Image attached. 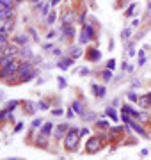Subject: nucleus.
Returning a JSON list of instances; mask_svg holds the SVG:
<instances>
[{"instance_id":"49","label":"nucleus","mask_w":151,"mask_h":160,"mask_svg":"<svg viewBox=\"0 0 151 160\" xmlns=\"http://www.w3.org/2000/svg\"><path fill=\"white\" fill-rule=\"evenodd\" d=\"M139 25H141V20H139V18H135V20L131 21V27H139Z\"/></svg>"},{"instance_id":"53","label":"nucleus","mask_w":151,"mask_h":160,"mask_svg":"<svg viewBox=\"0 0 151 160\" xmlns=\"http://www.w3.org/2000/svg\"><path fill=\"white\" fill-rule=\"evenodd\" d=\"M144 62H146V55H144V57H139V66H144Z\"/></svg>"},{"instance_id":"20","label":"nucleus","mask_w":151,"mask_h":160,"mask_svg":"<svg viewBox=\"0 0 151 160\" xmlns=\"http://www.w3.org/2000/svg\"><path fill=\"white\" fill-rule=\"evenodd\" d=\"M137 121H139L141 125H148V123H151V112L149 110H142L141 108V114H139V117H137Z\"/></svg>"},{"instance_id":"46","label":"nucleus","mask_w":151,"mask_h":160,"mask_svg":"<svg viewBox=\"0 0 151 160\" xmlns=\"http://www.w3.org/2000/svg\"><path fill=\"white\" fill-rule=\"evenodd\" d=\"M52 53H53L55 57H59V59H60V57H62V52H60L59 48H53V50H52Z\"/></svg>"},{"instance_id":"54","label":"nucleus","mask_w":151,"mask_h":160,"mask_svg":"<svg viewBox=\"0 0 151 160\" xmlns=\"http://www.w3.org/2000/svg\"><path fill=\"white\" fill-rule=\"evenodd\" d=\"M91 71H89V68H84V69H82L80 71V75H89Z\"/></svg>"},{"instance_id":"60","label":"nucleus","mask_w":151,"mask_h":160,"mask_svg":"<svg viewBox=\"0 0 151 160\" xmlns=\"http://www.w3.org/2000/svg\"><path fill=\"white\" fill-rule=\"evenodd\" d=\"M20 2H23V0H14V4H20Z\"/></svg>"},{"instance_id":"7","label":"nucleus","mask_w":151,"mask_h":160,"mask_svg":"<svg viewBox=\"0 0 151 160\" xmlns=\"http://www.w3.org/2000/svg\"><path fill=\"white\" fill-rule=\"evenodd\" d=\"M60 20H62V25H73L75 20H77V12H75L73 9H66L64 12H62Z\"/></svg>"},{"instance_id":"31","label":"nucleus","mask_w":151,"mask_h":160,"mask_svg":"<svg viewBox=\"0 0 151 160\" xmlns=\"http://www.w3.org/2000/svg\"><path fill=\"white\" fill-rule=\"evenodd\" d=\"M38 108H39V110H50V103H48L46 100H39V101H38Z\"/></svg>"},{"instance_id":"15","label":"nucleus","mask_w":151,"mask_h":160,"mask_svg":"<svg viewBox=\"0 0 151 160\" xmlns=\"http://www.w3.org/2000/svg\"><path fill=\"white\" fill-rule=\"evenodd\" d=\"M25 59V61H30V59H34V52H32V48H30L29 44H25V46H20V52H18Z\"/></svg>"},{"instance_id":"59","label":"nucleus","mask_w":151,"mask_h":160,"mask_svg":"<svg viewBox=\"0 0 151 160\" xmlns=\"http://www.w3.org/2000/svg\"><path fill=\"white\" fill-rule=\"evenodd\" d=\"M148 9L151 11V0H149V2H148Z\"/></svg>"},{"instance_id":"34","label":"nucleus","mask_w":151,"mask_h":160,"mask_svg":"<svg viewBox=\"0 0 151 160\" xmlns=\"http://www.w3.org/2000/svg\"><path fill=\"white\" fill-rule=\"evenodd\" d=\"M126 96H128V100H130L131 103H137V101H139V94H137L135 91H130Z\"/></svg>"},{"instance_id":"5","label":"nucleus","mask_w":151,"mask_h":160,"mask_svg":"<svg viewBox=\"0 0 151 160\" xmlns=\"http://www.w3.org/2000/svg\"><path fill=\"white\" fill-rule=\"evenodd\" d=\"M70 130H71V125H68V123H59L57 126L53 128L52 137H53V140L60 142V140H64V137L68 135V132H70Z\"/></svg>"},{"instance_id":"42","label":"nucleus","mask_w":151,"mask_h":160,"mask_svg":"<svg viewBox=\"0 0 151 160\" xmlns=\"http://www.w3.org/2000/svg\"><path fill=\"white\" fill-rule=\"evenodd\" d=\"M57 80H59V89H64V87H66V78H64V76H59V78H57Z\"/></svg>"},{"instance_id":"16","label":"nucleus","mask_w":151,"mask_h":160,"mask_svg":"<svg viewBox=\"0 0 151 160\" xmlns=\"http://www.w3.org/2000/svg\"><path fill=\"white\" fill-rule=\"evenodd\" d=\"M85 57L89 59L91 62H98L101 59V52L98 48H91V50H87V55H85Z\"/></svg>"},{"instance_id":"24","label":"nucleus","mask_w":151,"mask_h":160,"mask_svg":"<svg viewBox=\"0 0 151 160\" xmlns=\"http://www.w3.org/2000/svg\"><path fill=\"white\" fill-rule=\"evenodd\" d=\"M0 121H2V123H9V121H13V112L7 110V108H0Z\"/></svg>"},{"instance_id":"33","label":"nucleus","mask_w":151,"mask_h":160,"mask_svg":"<svg viewBox=\"0 0 151 160\" xmlns=\"http://www.w3.org/2000/svg\"><path fill=\"white\" fill-rule=\"evenodd\" d=\"M9 32H5L2 27H0V41H4V43H9Z\"/></svg>"},{"instance_id":"47","label":"nucleus","mask_w":151,"mask_h":160,"mask_svg":"<svg viewBox=\"0 0 151 160\" xmlns=\"http://www.w3.org/2000/svg\"><path fill=\"white\" fill-rule=\"evenodd\" d=\"M30 36H32L36 41H39V37H38V32H36V29H30Z\"/></svg>"},{"instance_id":"37","label":"nucleus","mask_w":151,"mask_h":160,"mask_svg":"<svg viewBox=\"0 0 151 160\" xmlns=\"http://www.w3.org/2000/svg\"><path fill=\"white\" fill-rule=\"evenodd\" d=\"M52 114H53L55 117H59V116H64V114H66V110H64V108H53V110H52Z\"/></svg>"},{"instance_id":"13","label":"nucleus","mask_w":151,"mask_h":160,"mask_svg":"<svg viewBox=\"0 0 151 160\" xmlns=\"http://www.w3.org/2000/svg\"><path fill=\"white\" fill-rule=\"evenodd\" d=\"M52 7H53V5H52L50 0H45V2L39 5V16L41 18H46V16L52 12Z\"/></svg>"},{"instance_id":"44","label":"nucleus","mask_w":151,"mask_h":160,"mask_svg":"<svg viewBox=\"0 0 151 160\" xmlns=\"http://www.w3.org/2000/svg\"><path fill=\"white\" fill-rule=\"evenodd\" d=\"M21 130H23V123H21V121H16V126H14V132L18 133V132H21Z\"/></svg>"},{"instance_id":"35","label":"nucleus","mask_w":151,"mask_h":160,"mask_svg":"<svg viewBox=\"0 0 151 160\" xmlns=\"http://www.w3.org/2000/svg\"><path fill=\"white\" fill-rule=\"evenodd\" d=\"M101 78H103L105 82H109V80H112V71H110V69H105V71L101 73Z\"/></svg>"},{"instance_id":"9","label":"nucleus","mask_w":151,"mask_h":160,"mask_svg":"<svg viewBox=\"0 0 151 160\" xmlns=\"http://www.w3.org/2000/svg\"><path fill=\"white\" fill-rule=\"evenodd\" d=\"M121 112H124V114L131 116L133 119H137V117H139V114H141V110H139V108H135L133 105H130V103H123V107H121Z\"/></svg>"},{"instance_id":"51","label":"nucleus","mask_w":151,"mask_h":160,"mask_svg":"<svg viewBox=\"0 0 151 160\" xmlns=\"http://www.w3.org/2000/svg\"><path fill=\"white\" fill-rule=\"evenodd\" d=\"M9 43H4V41H0V52H4L5 50V46H7Z\"/></svg>"},{"instance_id":"2","label":"nucleus","mask_w":151,"mask_h":160,"mask_svg":"<svg viewBox=\"0 0 151 160\" xmlns=\"http://www.w3.org/2000/svg\"><path fill=\"white\" fill-rule=\"evenodd\" d=\"M103 148H105V140L101 137H98L96 133H92V135L87 137V140H85V153H89V155L100 153Z\"/></svg>"},{"instance_id":"52","label":"nucleus","mask_w":151,"mask_h":160,"mask_svg":"<svg viewBox=\"0 0 151 160\" xmlns=\"http://www.w3.org/2000/svg\"><path fill=\"white\" fill-rule=\"evenodd\" d=\"M43 48H45V50H53V44H52V43H46Z\"/></svg>"},{"instance_id":"61","label":"nucleus","mask_w":151,"mask_h":160,"mask_svg":"<svg viewBox=\"0 0 151 160\" xmlns=\"http://www.w3.org/2000/svg\"><path fill=\"white\" fill-rule=\"evenodd\" d=\"M0 82H2V78H0Z\"/></svg>"},{"instance_id":"30","label":"nucleus","mask_w":151,"mask_h":160,"mask_svg":"<svg viewBox=\"0 0 151 160\" xmlns=\"http://www.w3.org/2000/svg\"><path fill=\"white\" fill-rule=\"evenodd\" d=\"M55 20H57V12H55V11H52L50 14L46 16V25H48V27H52V25L55 23Z\"/></svg>"},{"instance_id":"26","label":"nucleus","mask_w":151,"mask_h":160,"mask_svg":"<svg viewBox=\"0 0 151 160\" xmlns=\"http://www.w3.org/2000/svg\"><path fill=\"white\" fill-rule=\"evenodd\" d=\"M137 103H139V107H141L142 110H149V108H151L149 100H148V96H146V94H141V96H139V101H137Z\"/></svg>"},{"instance_id":"45","label":"nucleus","mask_w":151,"mask_h":160,"mask_svg":"<svg viewBox=\"0 0 151 160\" xmlns=\"http://www.w3.org/2000/svg\"><path fill=\"white\" fill-rule=\"evenodd\" d=\"M66 116H68V117H75V116H77V114H75V110H73V108H71V107H70V108L66 110Z\"/></svg>"},{"instance_id":"43","label":"nucleus","mask_w":151,"mask_h":160,"mask_svg":"<svg viewBox=\"0 0 151 160\" xmlns=\"http://www.w3.org/2000/svg\"><path fill=\"white\" fill-rule=\"evenodd\" d=\"M0 4H4V5H7V7H13V5H14V0H0Z\"/></svg>"},{"instance_id":"1","label":"nucleus","mask_w":151,"mask_h":160,"mask_svg":"<svg viewBox=\"0 0 151 160\" xmlns=\"http://www.w3.org/2000/svg\"><path fill=\"white\" fill-rule=\"evenodd\" d=\"M62 146H64L66 151H70V153L78 151V146H80V128L71 126V130L68 132V135L62 140Z\"/></svg>"},{"instance_id":"36","label":"nucleus","mask_w":151,"mask_h":160,"mask_svg":"<svg viewBox=\"0 0 151 160\" xmlns=\"http://www.w3.org/2000/svg\"><path fill=\"white\" fill-rule=\"evenodd\" d=\"M82 117H84L85 121H89V123H91V121H94V119H96V114H94V112H87V114H84Z\"/></svg>"},{"instance_id":"57","label":"nucleus","mask_w":151,"mask_h":160,"mask_svg":"<svg viewBox=\"0 0 151 160\" xmlns=\"http://www.w3.org/2000/svg\"><path fill=\"white\" fill-rule=\"evenodd\" d=\"M2 100H4V93H2V91H0V101H2Z\"/></svg>"},{"instance_id":"63","label":"nucleus","mask_w":151,"mask_h":160,"mask_svg":"<svg viewBox=\"0 0 151 160\" xmlns=\"http://www.w3.org/2000/svg\"><path fill=\"white\" fill-rule=\"evenodd\" d=\"M0 23H2V20H0Z\"/></svg>"},{"instance_id":"41","label":"nucleus","mask_w":151,"mask_h":160,"mask_svg":"<svg viewBox=\"0 0 151 160\" xmlns=\"http://www.w3.org/2000/svg\"><path fill=\"white\" fill-rule=\"evenodd\" d=\"M87 135H91V130L89 128H80V137H87Z\"/></svg>"},{"instance_id":"48","label":"nucleus","mask_w":151,"mask_h":160,"mask_svg":"<svg viewBox=\"0 0 151 160\" xmlns=\"http://www.w3.org/2000/svg\"><path fill=\"white\" fill-rule=\"evenodd\" d=\"M55 36H57V32H55V30H50L48 34H46V37H48V39H53Z\"/></svg>"},{"instance_id":"27","label":"nucleus","mask_w":151,"mask_h":160,"mask_svg":"<svg viewBox=\"0 0 151 160\" xmlns=\"http://www.w3.org/2000/svg\"><path fill=\"white\" fill-rule=\"evenodd\" d=\"M21 103H23V101H20V100H11V101H5V107H4V108H7V110H11V112H14Z\"/></svg>"},{"instance_id":"58","label":"nucleus","mask_w":151,"mask_h":160,"mask_svg":"<svg viewBox=\"0 0 151 160\" xmlns=\"http://www.w3.org/2000/svg\"><path fill=\"white\" fill-rule=\"evenodd\" d=\"M2 59H4V52H0V62H2Z\"/></svg>"},{"instance_id":"11","label":"nucleus","mask_w":151,"mask_h":160,"mask_svg":"<svg viewBox=\"0 0 151 160\" xmlns=\"http://www.w3.org/2000/svg\"><path fill=\"white\" fill-rule=\"evenodd\" d=\"M91 91H92V94L96 96V98H100V100L107 96V87H105V85H98V84L92 82V84H91Z\"/></svg>"},{"instance_id":"6","label":"nucleus","mask_w":151,"mask_h":160,"mask_svg":"<svg viewBox=\"0 0 151 160\" xmlns=\"http://www.w3.org/2000/svg\"><path fill=\"white\" fill-rule=\"evenodd\" d=\"M124 130H126V126L123 125H116V126H110V130H109V140H119L121 137H123V133H124Z\"/></svg>"},{"instance_id":"56","label":"nucleus","mask_w":151,"mask_h":160,"mask_svg":"<svg viewBox=\"0 0 151 160\" xmlns=\"http://www.w3.org/2000/svg\"><path fill=\"white\" fill-rule=\"evenodd\" d=\"M146 96H148V100H149V105H151V91H149V93H146Z\"/></svg>"},{"instance_id":"28","label":"nucleus","mask_w":151,"mask_h":160,"mask_svg":"<svg viewBox=\"0 0 151 160\" xmlns=\"http://www.w3.org/2000/svg\"><path fill=\"white\" fill-rule=\"evenodd\" d=\"M110 123L107 121V119H100V121H96V126H94V130H110Z\"/></svg>"},{"instance_id":"8","label":"nucleus","mask_w":151,"mask_h":160,"mask_svg":"<svg viewBox=\"0 0 151 160\" xmlns=\"http://www.w3.org/2000/svg\"><path fill=\"white\" fill-rule=\"evenodd\" d=\"M48 142H50V137L45 135V133H41V132H38V135H36L32 144L38 146V148H48Z\"/></svg>"},{"instance_id":"10","label":"nucleus","mask_w":151,"mask_h":160,"mask_svg":"<svg viewBox=\"0 0 151 160\" xmlns=\"http://www.w3.org/2000/svg\"><path fill=\"white\" fill-rule=\"evenodd\" d=\"M13 16H14V9L4 5V4H0V20L5 21V20H11Z\"/></svg>"},{"instance_id":"21","label":"nucleus","mask_w":151,"mask_h":160,"mask_svg":"<svg viewBox=\"0 0 151 160\" xmlns=\"http://www.w3.org/2000/svg\"><path fill=\"white\" fill-rule=\"evenodd\" d=\"M105 116H109L114 121V123H117V121H121V116L117 114V110L114 108V107H107V110H105Z\"/></svg>"},{"instance_id":"50","label":"nucleus","mask_w":151,"mask_h":160,"mask_svg":"<svg viewBox=\"0 0 151 160\" xmlns=\"http://www.w3.org/2000/svg\"><path fill=\"white\" fill-rule=\"evenodd\" d=\"M131 87H133V89H137V87H141V82H139V80H133V82H131Z\"/></svg>"},{"instance_id":"14","label":"nucleus","mask_w":151,"mask_h":160,"mask_svg":"<svg viewBox=\"0 0 151 160\" xmlns=\"http://www.w3.org/2000/svg\"><path fill=\"white\" fill-rule=\"evenodd\" d=\"M30 71H34V66H32V62H30V61H23V62H20V69H18L20 76L30 73Z\"/></svg>"},{"instance_id":"17","label":"nucleus","mask_w":151,"mask_h":160,"mask_svg":"<svg viewBox=\"0 0 151 160\" xmlns=\"http://www.w3.org/2000/svg\"><path fill=\"white\" fill-rule=\"evenodd\" d=\"M71 108L75 110L77 116H84V114H85V107H84V103H82L80 100H75V101L71 103Z\"/></svg>"},{"instance_id":"3","label":"nucleus","mask_w":151,"mask_h":160,"mask_svg":"<svg viewBox=\"0 0 151 160\" xmlns=\"http://www.w3.org/2000/svg\"><path fill=\"white\" fill-rule=\"evenodd\" d=\"M94 36H96V32H94V25L89 23V21H85L84 25H82V30H80V36H78V44H87L89 41L94 39Z\"/></svg>"},{"instance_id":"38","label":"nucleus","mask_w":151,"mask_h":160,"mask_svg":"<svg viewBox=\"0 0 151 160\" xmlns=\"http://www.w3.org/2000/svg\"><path fill=\"white\" fill-rule=\"evenodd\" d=\"M135 7H137V4H130V7L126 11V16H133L135 14Z\"/></svg>"},{"instance_id":"32","label":"nucleus","mask_w":151,"mask_h":160,"mask_svg":"<svg viewBox=\"0 0 151 160\" xmlns=\"http://www.w3.org/2000/svg\"><path fill=\"white\" fill-rule=\"evenodd\" d=\"M131 36V29L130 27H126V29H123V32H121V37H123V41H128Z\"/></svg>"},{"instance_id":"22","label":"nucleus","mask_w":151,"mask_h":160,"mask_svg":"<svg viewBox=\"0 0 151 160\" xmlns=\"http://www.w3.org/2000/svg\"><path fill=\"white\" fill-rule=\"evenodd\" d=\"M82 44H77V46H71L70 50H68V55H70L71 59H78L82 55Z\"/></svg>"},{"instance_id":"39","label":"nucleus","mask_w":151,"mask_h":160,"mask_svg":"<svg viewBox=\"0 0 151 160\" xmlns=\"http://www.w3.org/2000/svg\"><path fill=\"white\" fill-rule=\"evenodd\" d=\"M107 69H110V71H114V69H116V59L107 61Z\"/></svg>"},{"instance_id":"12","label":"nucleus","mask_w":151,"mask_h":160,"mask_svg":"<svg viewBox=\"0 0 151 160\" xmlns=\"http://www.w3.org/2000/svg\"><path fill=\"white\" fill-rule=\"evenodd\" d=\"M73 62H75V59H71L70 55H66V57H60V59H59L57 66H59L62 71H66V69H70L71 66H73Z\"/></svg>"},{"instance_id":"25","label":"nucleus","mask_w":151,"mask_h":160,"mask_svg":"<svg viewBox=\"0 0 151 160\" xmlns=\"http://www.w3.org/2000/svg\"><path fill=\"white\" fill-rule=\"evenodd\" d=\"M53 123H48V121H45V125L41 126V133H45V135H48V137H52V133H53Z\"/></svg>"},{"instance_id":"40","label":"nucleus","mask_w":151,"mask_h":160,"mask_svg":"<svg viewBox=\"0 0 151 160\" xmlns=\"http://www.w3.org/2000/svg\"><path fill=\"white\" fill-rule=\"evenodd\" d=\"M77 23H80V25H84V23H85V11L78 14V18H77Z\"/></svg>"},{"instance_id":"19","label":"nucleus","mask_w":151,"mask_h":160,"mask_svg":"<svg viewBox=\"0 0 151 160\" xmlns=\"http://www.w3.org/2000/svg\"><path fill=\"white\" fill-rule=\"evenodd\" d=\"M13 43L16 46H25V44H29V36L27 34H18V36L13 37Z\"/></svg>"},{"instance_id":"4","label":"nucleus","mask_w":151,"mask_h":160,"mask_svg":"<svg viewBox=\"0 0 151 160\" xmlns=\"http://www.w3.org/2000/svg\"><path fill=\"white\" fill-rule=\"evenodd\" d=\"M124 126L128 128V130H131L135 135H139V137H142V139H149V132L144 128V125H141L137 119H131L128 125H124Z\"/></svg>"},{"instance_id":"55","label":"nucleus","mask_w":151,"mask_h":160,"mask_svg":"<svg viewBox=\"0 0 151 160\" xmlns=\"http://www.w3.org/2000/svg\"><path fill=\"white\" fill-rule=\"evenodd\" d=\"M50 2H52V5H57V4H59L60 0H50Z\"/></svg>"},{"instance_id":"23","label":"nucleus","mask_w":151,"mask_h":160,"mask_svg":"<svg viewBox=\"0 0 151 160\" xmlns=\"http://www.w3.org/2000/svg\"><path fill=\"white\" fill-rule=\"evenodd\" d=\"M21 105L25 107L23 110H25L27 114H30V116H32V114H36V110H38V103H34V101H23Z\"/></svg>"},{"instance_id":"29","label":"nucleus","mask_w":151,"mask_h":160,"mask_svg":"<svg viewBox=\"0 0 151 160\" xmlns=\"http://www.w3.org/2000/svg\"><path fill=\"white\" fill-rule=\"evenodd\" d=\"M45 125V119H41V117H34L32 119V123H30V128H36V130H41V126Z\"/></svg>"},{"instance_id":"62","label":"nucleus","mask_w":151,"mask_h":160,"mask_svg":"<svg viewBox=\"0 0 151 160\" xmlns=\"http://www.w3.org/2000/svg\"><path fill=\"white\" fill-rule=\"evenodd\" d=\"M0 125H2V121H0Z\"/></svg>"},{"instance_id":"18","label":"nucleus","mask_w":151,"mask_h":160,"mask_svg":"<svg viewBox=\"0 0 151 160\" xmlns=\"http://www.w3.org/2000/svg\"><path fill=\"white\" fill-rule=\"evenodd\" d=\"M60 36L71 39V37L75 36V29H73V25H62V27H60Z\"/></svg>"}]
</instances>
